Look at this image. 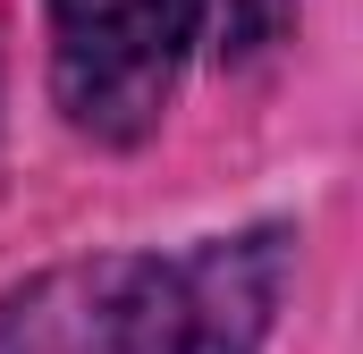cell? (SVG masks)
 I'll use <instances>...</instances> for the list:
<instances>
[{
	"mask_svg": "<svg viewBox=\"0 0 363 354\" xmlns=\"http://www.w3.org/2000/svg\"><path fill=\"white\" fill-rule=\"evenodd\" d=\"M287 262V228L186 253H85L0 295V354H262Z\"/></svg>",
	"mask_w": 363,
	"mask_h": 354,
	"instance_id": "6da1fadb",
	"label": "cell"
},
{
	"mask_svg": "<svg viewBox=\"0 0 363 354\" xmlns=\"http://www.w3.org/2000/svg\"><path fill=\"white\" fill-rule=\"evenodd\" d=\"M287 8H296V0H228V42H237V51H262Z\"/></svg>",
	"mask_w": 363,
	"mask_h": 354,
	"instance_id": "3957f363",
	"label": "cell"
},
{
	"mask_svg": "<svg viewBox=\"0 0 363 354\" xmlns=\"http://www.w3.org/2000/svg\"><path fill=\"white\" fill-rule=\"evenodd\" d=\"M203 0H51V93L93 144H135L178 93Z\"/></svg>",
	"mask_w": 363,
	"mask_h": 354,
	"instance_id": "7a4b0ae2",
	"label": "cell"
}]
</instances>
